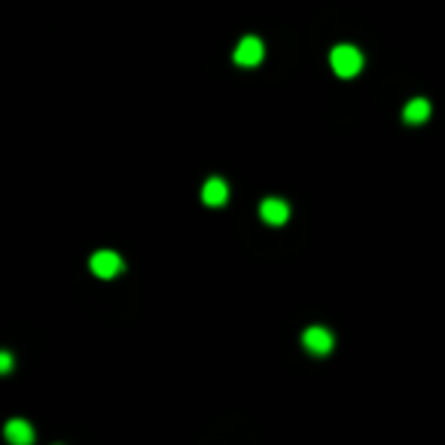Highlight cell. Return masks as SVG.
Masks as SVG:
<instances>
[{
  "label": "cell",
  "instance_id": "obj_1",
  "mask_svg": "<svg viewBox=\"0 0 445 445\" xmlns=\"http://www.w3.org/2000/svg\"><path fill=\"white\" fill-rule=\"evenodd\" d=\"M329 64H333V71L339 76H357L360 67H363V55L357 46H336L333 55H329Z\"/></svg>",
  "mask_w": 445,
  "mask_h": 445
},
{
  "label": "cell",
  "instance_id": "obj_2",
  "mask_svg": "<svg viewBox=\"0 0 445 445\" xmlns=\"http://www.w3.org/2000/svg\"><path fill=\"white\" fill-rule=\"evenodd\" d=\"M89 266H92V271H95L98 278L110 281V278H116L119 271H122V259H119V254H113V250H98Z\"/></svg>",
  "mask_w": 445,
  "mask_h": 445
},
{
  "label": "cell",
  "instance_id": "obj_3",
  "mask_svg": "<svg viewBox=\"0 0 445 445\" xmlns=\"http://www.w3.org/2000/svg\"><path fill=\"white\" fill-rule=\"evenodd\" d=\"M302 345L317 354V357H324V354L333 351V333L324 326H311V329H305V336H302Z\"/></svg>",
  "mask_w": 445,
  "mask_h": 445
},
{
  "label": "cell",
  "instance_id": "obj_4",
  "mask_svg": "<svg viewBox=\"0 0 445 445\" xmlns=\"http://www.w3.org/2000/svg\"><path fill=\"white\" fill-rule=\"evenodd\" d=\"M262 55H266V49H262V40H256V37H244L241 43H238V49H235V64L254 67V64L262 61Z\"/></svg>",
  "mask_w": 445,
  "mask_h": 445
},
{
  "label": "cell",
  "instance_id": "obj_5",
  "mask_svg": "<svg viewBox=\"0 0 445 445\" xmlns=\"http://www.w3.org/2000/svg\"><path fill=\"white\" fill-rule=\"evenodd\" d=\"M226 199H229V186H226L220 177H211L208 184L201 186V201L208 204V208H223Z\"/></svg>",
  "mask_w": 445,
  "mask_h": 445
},
{
  "label": "cell",
  "instance_id": "obj_6",
  "mask_svg": "<svg viewBox=\"0 0 445 445\" xmlns=\"http://www.w3.org/2000/svg\"><path fill=\"white\" fill-rule=\"evenodd\" d=\"M259 214H262V220H266L269 226H284V223H287V216H290V208H287V201H284V199H266V201H262V208H259Z\"/></svg>",
  "mask_w": 445,
  "mask_h": 445
},
{
  "label": "cell",
  "instance_id": "obj_7",
  "mask_svg": "<svg viewBox=\"0 0 445 445\" xmlns=\"http://www.w3.org/2000/svg\"><path fill=\"white\" fill-rule=\"evenodd\" d=\"M4 436H6L9 442H13V445H31V442H34V430H31L28 421L13 418V421H6Z\"/></svg>",
  "mask_w": 445,
  "mask_h": 445
},
{
  "label": "cell",
  "instance_id": "obj_8",
  "mask_svg": "<svg viewBox=\"0 0 445 445\" xmlns=\"http://www.w3.org/2000/svg\"><path fill=\"white\" fill-rule=\"evenodd\" d=\"M430 116V104L424 98H412L406 104V110H403V119L409 122V125H418V122H424Z\"/></svg>",
  "mask_w": 445,
  "mask_h": 445
},
{
  "label": "cell",
  "instance_id": "obj_9",
  "mask_svg": "<svg viewBox=\"0 0 445 445\" xmlns=\"http://www.w3.org/2000/svg\"><path fill=\"white\" fill-rule=\"evenodd\" d=\"M9 369H13V357L4 351V354H0V372H9Z\"/></svg>",
  "mask_w": 445,
  "mask_h": 445
}]
</instances>
